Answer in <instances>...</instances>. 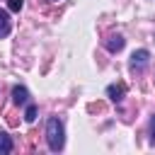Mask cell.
I'll list each match as a JSON object with an SVG mask.
<instances>
[{
  "label": "cell",
  "mask_w": 155,
  "mask_h": 155,
  "mask_svg": "<svg viewBox=\"0 0 155 155\" xmlns=\"http://www.w3.org/2000/svg\"><path fill=\"white\" fill-rule=\"evenodd\" d=\"M46 143H48V148H51L53 153L63 150V145H65L63 124H61V119H58V116H51V119L46 121Z\"/></svg>",
  "instance_id": "cell-1"
},
{
  "label": "cell",
  "mask_w": 155,
  "mask_h": 155,
  "mask_svg": "<svg viewBox=\"0 0 155 155\" xmlns=\"http://www.w3.org/2000/svg\"><path fill=\"white\" fill-rule=\"evenodd\" d=\"M148 61H150V53H148L145 48H138V51H133V56H131V68H133V70H143V68L148 65Z\"/></svg>",
  "instance_id": "cell-2"
},
{
  "label": "cell",
  "mask_w": 155,
  "mask_h": 155,
  "mask_svg": "<svg viewBox=\"0 0 155 155\" xmlns=\"http://www.w3.org/2000/svg\"><path fill=\"white\" fill-rule=\"evenodd\" d=\"M124 94H126V85H124V82H119V85H109V87H107V97H109L111 102H121Z\"/></svg>",
  "instance_id": "cell-3"
},
{
  "label": "cell",
  "mask_w": 155,
  "mask_h": 155,
  "mask_svg": "<svg viewBox=\"0 0 155 155\" xmlns=\"http://www.w3.org/2000/svg\"><path fill=\"white\" fill-rule=\"evenodd\" d=\"M12 102H15V104H27V102H29V92H27V87H22V85L12 87Z\"/></svg>",
  "instance_id": "cell-4"
},
{
  "label": "cell",
  "mask_w": 155,
  "mask_h": 155,
  "mask_svg": "<svg viewBox=\"0 0 155 155\" xmlns=\"http://www.w3.org/2000/svg\"><path fill=\"white\" fill-rule=\"evenodd\" d=\"M124 44H126V39H124L121 34H114V36H109V39H107V48H109L111 53L121 51V48H124Z\"/></svg>",
  "instance_id": "cell-5"
},
{
  "label": "cell",
  "mask_w": 155,
  "mask_h": 155,
  "mask_svg": "<svg viewBox=\"0 0 155 155\" xmlns=\"http://www.w3.org/2000/svg\"><path fill=\"white\" fill-rule=\"evenodd\" d=\"M10 34V15L7 10H0V39Z\"/></svg>",
  "instance_id": "cell-6"
},
{
  "label": "cell",
  "mask_w": 155,
  "mask_h": 155,
  "mask_svg": "<svg viewBox=\"0 0 155 155\" xmlns=\"http://www.w3.org/2000/svg\"><path fill=\"white\" fill-rule=\"evenodd\" d=\"M7 153H12V138L0 131V155H7Z\"/></svg>",
  "instance_id": "cell-7"
},
{
  "label": "cell",
  "mask_w": 155,
  "mask_h": 155,
  "mask_svg": "<svg viewBox=\"0 0 155 155\" xmlns=\"http://www.w3.org/2000/svg\"><path fill=\"white\" fill-rule=\"evenodd\" d=\"M34 119H36V107H34V104H29V107H27V111H24V121H27V124H31Z\"/></svg>",
  "instance_id": "cell-8"
},
{
  "label": "cell",
  "mask_w": 155,
  "mask_h": 155,
  "mask_svg": "<svg viewBox=\"0 0 155 155\" xmlns=\"http://www.w3.org/2000/svg\"><path fill=\"white\" fill-rule=\"evenodd\" d=\"M22 5H24V0H7L10 12H19V10H22Z\"/></svg>",
  "instance_id": "cell-9"
},
{
  "label": "cell",
  "mask_w": 155,
  "mask_h": 155,
  "mask_svg": "<svg viewBox=\"0 0 155 155\" xmlns=\"http://www.w3.org/2000/svg\"><path fill=\"white\" fill-rule=\"evenodd\" d=\"M150 133H153V143H155V116L150 119Z\"/></svg>",
  "instance_id": "cell-10"
},
{
  "label": "cell",
  "mask_w": 155,
  "mask_h": 155,
  "mask_svg": "<svg viewBox=\"0 0 155 155\" xmlns=\"http://www.w3.org/2000/svg\"><path fill=\"white\" fill-rule=\"evenodd\" d=\"M51 2H58V0H51Z\"/></svg>",
  "instance_id": "cell-11"
}]
</instances>
